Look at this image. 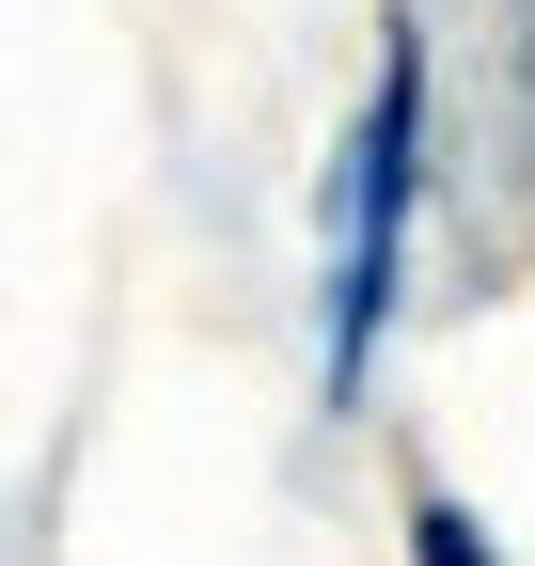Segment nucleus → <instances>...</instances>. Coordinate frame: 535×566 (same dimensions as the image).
I'll return each instance as SVG.
<instances>
[{"label":"nucleus","mask_w":535,"mask_h":566,"mask_svg":"<svg viewBox=\"0 0 535 566\" xmlns=\"http://www.w3.org/2000/svg\"><path fill=\"white\" fill-rule=\"evenodd\" d=\"M410 566H504V551H489V520L457 504V488H426L410 504Z\"/></svg>","instance_id":"nucleus-2"},{"label":"nucleus","mask_w":535,"mask_h":566,"mask_svg":"<svg viewBox=\"0 0 535 566\" xmlns=\"http://www.w3.org/2000/svg\"><path fill=\"white\" fill-rule=\"evenodd\" d=\"M331 189H347V221H331V394H363L378 315H394V252H410V189H426V32L410 17L378 48V95L331 158Z\"/></svg>","instance_id":"nucleus-1"}]
</instances>
